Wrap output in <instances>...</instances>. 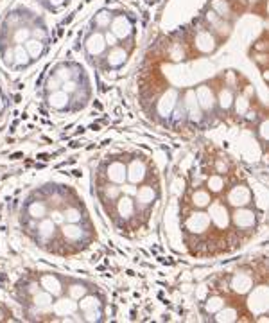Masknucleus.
<instances>
[{
    "label": "nucleus",
    "mask_w": 269,
    "mask_h": 323,
    "mask_svg": "<svg viewBox=\"0 0 269 323\" xmlns=\"http://www.w3.org/2000/svg\"><path fill=\"white\" fill-rule=\"evenodd\" d=\"M248 305H250V309L253 314H264L268 311V287L264 286L255 287L253 293L250 295Z\"/></svg>",
    "instance_id": "nucleus-1"
},
{
    "label": "nucleus",
    "mask_w": 269,
    "mask_h": 323,
    "mask_svg": "<svg viewBox=\"0 0 269 323\" xmlns=\"http://www.w3.org/2000/svg\"><path fill=\"white\" fill-rule=\"evenodd\" d=\"M109 27H111V33L117 36V40H124V38H128L129 34H131V31H133L131 22H129L128 16H124V14H120V16H117V18L111 20Z\"/></svg>",
    "instance_id": "nucleus-2"
},
{
    "label": "nucleus",
    "mask_w": 269,
    "mask_h": 323,
    "mask_svg": "<svg viewBox=\"0 0 269 323\" xmlns=\"http://www.w3.org/2000/svg\"><path fill=\"white\" fill-rule=\"evenodd\" d=\"M85 47H86V52H88L90 56H99V54H103L104 49L108 47V45H106V42H104V34L94 33L86 38Z\"/></svg>",
    "instance_id": "nucleus-3"
},
{
    "label": "nucleus",
    "mask_w": 269,
    "mask_h": 323,
    "mask_svg": "<svg viewBox=\"0 0 269 323\" xmlns=\"http://www.w3.org/2000/svg\"><path fill=\"white\" fill-rule=\"evenodd\" d=\"M208 215H210V221H214L217 228H226L228 226V221H230L228 219V210L224 208L222 203H212Z\"/></svg>",
    "instance_id": "nucleus-4"
},
{
    "label": "nucleus",
    "mask_w": 269,
    "mask_h": 323,
    "mask_svg": "<svg viewBox=\"0 0 269 323\" xmlns=\"http://www.w3.org/2000/svg\"><path fill=\"white\" fill-rule=\"evenodd\" d=\"M250 199H251V194L246 187H233L230 194H228V201H230V205L235 206V208L246 206L250 203Z\"/></svg>",
    "instance_id": "nucleus-5"
},
{
    "label": "nucleus",
    "mask_w": 269,
    "mask_h": 323,
    "mask_svg": "<svg viewBox=\"0 0 269 323\" xmlns=\"http://www.w3.org/2000/svg\"><path fill=\"white\" fill-rule=\"evenodd\" d=\"M208 225H210V215L203 214V212H198V214L190 215L189 221H187V228H189L190 232H194V234L205 232V230L208 228Z\"/></svg>",
    "instance_id": "nucleus-6"
},
{
    "label": "nucleus",
    "mask_w": 269,
    "mask_h": 323,
    "mask_svg": "<svg viewBox=\"0 0 269 323\" xmlns=\"http://www.w3.org/2000/svg\"><path fill=\"white\" fill-rule=\"evenodd\" d=\"M144 176H146V167H144V164H142L140 160H133L131 165L126 167V180L129 183H133V185L142 182Z\"/></svg>",
    "instance_id": "nucleus-7"
},
{
    "label": "nucleus",
    "mask_w": 269,
    "mask_h": 323,
    "mask_svg": "<svg viewBox=\"0 0 269 323\" xmlns=\"http://www.w3.org/2000/svg\"><path fill=\"white\" fill-rule=\"evenodd\" d=\"M233 223L239 228H250V226L255 225V214L251 210H246L244 206L237 208V212L233 214Z\"/></svg>",
    "instance_id": "nucleus-8"
},
{
    "label": "nucleus",
    "mask_w": 269,
    "mask_h": 323,
    "mask_svg": "<svg viewBox=\"0 0 269 323\" xmlns=\"http://www.w3.org/2000/svg\"><path fill=\"white\" fill-rule=\"evenodd\" d=\"M253 287V280H251L250 275H246V273H237L233 276V280H231V289L239 293V295H244L248 291Z\"/></svg>",
    "instance_id": "nucleus-9"
},
{
    "label": "nucleus",
    "mask_w": 269,
    "mask_h": 323,
    "mask_svg": "<svg viewBox=\"0 0 269 323\" xmlns=\"http://www.w3.org/2000/svg\"><path fill=\"white\" fill-rule=\"evenodd\" d=\"M40 284H42L43 289L49 291L52 296H59L63 293L61 282H59V278H57V276H54V275H43Z\"/></svg>",
    "instance_id": "nucleus-10"
},
{
    "label": "nucleus",
    "mask_w": 269,
    "mask_h": 323,
    "mask_svg": "<svg viewBox=\"0 0 269 323\" xmlns=\"http://www.w3.org/2000/svg\"><path fill=\"white\" fill-rule=\"evenodd\" d=\"M194 95L198 97V106L199 108H203V110H212L214 108V94L208 86H199Z\"/></svg>",
    "instance_id": "nucleus-11"
},
{
    "label": "nucleus",
    "mask_w": 269,
    "mask_h": 323,
    "mask_svg": "<svg viewBox=\"0 0 269 323\" xmlns=\"http://www.w3.org/2000/svg\"><path fill=\"white\" fill-rule=\"evenodd\" d=\"M68 101H70V95L63 90L51 92V95H49V106H52L54 110H65L68 106Z\"/></svg>",
    "instance_id": "nucleus-12"
},
{
    "label": "nucleus",
    "mask_w": 269,
    "mask_h": 323,
    "mask_svg": "<svg viewBox=\"0 0 269 323\" xmlns=\"http://www.w3.org/2000/svg\"><path fill=\"white\" fill-rule=\"evenodd\" d=\"M108 178L109 182L113 183H124L126 182V165L120 164V162H113V164H109L108 167Z\"/></svg>",
    "instance_id": "nucleus-13"
},
{
    "label": "nucleus",
    "mask_w": 269,
    "mask_h": 323,
    "mask_svg": "<svg viewBox=\"0 0 269 323\" xmlns=\"http://www.w3.org/2000/svg\"><path fill=\"white\" fill-rule=\"evenodd\" d=\"M174 106H176V92L174 90H170V92H167V94L161 97L160 103H158V112H160V115H170L172 110H174Z\"/></svg>",
    "instance_id": "nucleus-14"
},
{
    "label": "nucleus",
    "mask_w": 269,
    "mask_h": 323,
    "mask_svg": "<svg viewBox=\"0 0 269 323\" xmlns=\"http://www.w3.org/2000/svg\"><path fill=\"white\" fill-rule=\"evenodd\" d=\"M24 47H25V51H27L31 60H38V58L43 54V51H45L43 42H40V40H36V38H29Z\"/></svg>",
    "instance_id": "nucleus-15"
},
{
    "label": "nucleus",
    "mask_w": 269,
    "mask_h": 323,
    "mask_svg": "<svg viewBox=\"0 0 269 323\" xmlns=\"http://www.w3.org/2000/svg\"><path fill=\"white\" fill-rule=\"evenodd\" d=\"M126 58H128V54H126V51H124V49L113 47L108 54V65L113 66V68H118V66L124 65Z\"/></svg>",
    "instance_id": "nucleus-16"
},
{
    "label": "nucleus",
    "mask_w": 269,
    "mask_h": 323,
    "mask_svg": "<svg viewBox=\"0 0 269 323\" xmlns=\"http://www.w3.org/2000/svg\"><path fill=\"white\" fill-rule=\"evenodd\" d=\"M13 63L16 66H27L31 63V58H29L27 51L22 43H18L16 47L13 49Z\"/></svg>",
    "instance_id": "nucleus-17"
},
{
    "label": "nucleus",
    "mask_w": 269,
    "mask_h": 323,
    "mask_svg": "<svg viewBox=\"0 0 269 323\" xmlns=\"http://www.w3.org/2000/svg\"><path fill=\"white\" fill-rule=\"evenodd\" d=\"M74 311H77V304L76 302H72L70 300H59V302H56L54 304V313L59 314V316H66V314H72Z\"/></svg>",
    "instance_id": "nucleus-18"
},
{
    "label": "nucleus",
    "mask_w": 269,
    "mask_h": 323,
    "mask_svg": "<svg viewBox=\"0 0 269 323\" xmlns=\"http://www.w3.org/2000/svg\"><path fill=\"white\" fill-rule=\"evenodd\" d=\"M117 208H118V214L122 215L124 219H129L133 215V212H135V203H133V199L129 196H124L118 199Z\"/></svg>",
    "instance_id": "nucleus-19"
},
{
    "label": "nucleus",
    "mask_w": 269,
    "mask_h": 323,
    "mask_svg": "<svg viewBox=\"0 0 269 323\" xmlns=\"http://www.w3.org/2000/svg\"><path fill=\"white\" fill-rule=\"evenodd\" d=\"M81 302L77 304V309H81L83 313H88V311H94V309H99L101 307V302L97 296H90V295H85L81 296Z\"/></svg>",
    "instance_id": "nucleus-20"
},
{
    "label": "nucleus",
    "mask_w": 269,
    "mask_h": 323,
    "mask_svg": "<svg viewBox=\"0 0 269 323\" xmlns=\"http://www.w3.org/2000/svg\"><path fill=\"white\" fill-rule=\"evenodd\" d=\"M137 199L142 203V205H149V203H153V199L156 197V192L153 187H149V185H146V187H140L137 189Z\"/></svg>",
    "instance_id": "nucleus-21"
},
{
    "label": "nucleus",
    "mask_w": 269,
    "mask_h": 323,
    "mask_svg": "<svg viewBox=\"0 0 269 323\" xmlns=\"http://www.w3.org/2000/svg\"><path fill=\"white\" fill-rule=\"evenodd\" d=\"M63 235H65L68 241H77V239H81L83 230H81L79 223H66L65 228H63Z\"/></svg>",
    "instance_id": "nucleus-22"
},
{
    "label": "nucleus",
    "mask_w": 269,
    "mask_h": 323,
    "mask_svg": "<svg viewBox=\"0 0 269 323\" xmlns=\"http://www.w3.org/2000/svg\"><path fill=\"white\" fill-rule=\"evenodd\" d=\"M29 215H31L33 219H43V217L47 215V208H45L43 203L34 201L29 205Z\"/></svg>",
    "instance_id": "nucleus-23"
},
{
    "label": "nucleus",
    "mask_w": 269,
    "mask_h": 323,
    "mask_svg": "<svg viewBox=\"0 0 269 323\" xmlns=\"http://www.w3.org/2000/svg\"><path fill=\"white\" fill-rule=\"evenodd\" d=\"M111 20H113V16H111V13H109V11H101V13L95 14V20H94L95 27H99V29L109 27Z\"/></svg>",
    "instance_id": "nucleus-24"
},
{
    "label": "nucleus",
    "mask_w": 269,
    "mask_h": 323,
    "mask_svg": "<svg viewBox=\"0 0 269 323\" xmlns=\"http://www.w3.org/2000/svg\"><path fill=\"white\" fill-rule=\"evenodd\" d=\"M196 43H198L199 51L208 52V51H212V47H214V38L208 33H201L198 36V40H196Z\"/></svg>",
    "instance_id": "nucleus-25"
},
{
    "label": "nucleus",
    "mask_w": 269,
    "mask_h": 323,
    "mask_svg": "<svg viewBox=\"0 0 269 323\" xmlns=\"http://www.w3.org/2000/svg\"><path fill=\"white\" fill-rule=\"evenodd\" d=\"M52 304V295L49 291H38L36 295H34V305L36 307H49Z\"/></svg>",
    "instance_id": "nucleus-26"
},
{
    "label": "nucleus",
    "mask_w": 269,
    "mask_h": 323,
    "mask_svg": "<svg viewBox=\"0 0 269 323\" xmlns=\"http://www.w3.org/2000/svg\"><path fill=\"white\" fill-rule=\"evenodd\" d=\"M54 226L56 225H54L51 219H43L42 225H40V228H38L40 237H42V239H51L52 235H54Z\"/></svg>",
    "instance_id": "nucleus-27"
},
{
    "label": "nucleus",
    "mask_w": 269,
    "mask_h": 323,
    "mask_svg": "<svg viewBox=\"0 0 269 323\" xmlns=\"http://www.w3.org/2000/svg\"><path fill=\"white\" fill-rule=\"evenodd\" d=\"M192 199H194V205L198 206V208H205V206L210 205V194H208L207 191H198V192H194Z\"/></svg>",
    "instance_id": "nucleus-28"
},
{
    "label": "nucleus",
    "mask_w": 269,
    "mask_h": 323,
    "mask_svg": "<svg viewBox=\"0 0 269 323\" xmlns=\"http://www.w3.org/2000/svg\"><path fill=\"white\" fill-rule=\"evenodd\" d=\"M222 307H224V300L219 298V296H212V298H210V300L207 302V305H205L207 313H210V314L219 313V311H221Z\"/></svg>",
    "instance_id": "nucleus-29"
},
{
    "label": "nucleus",
    "mask_w": 269,
    "mask_h": 323,
    "mask_svg": "<svg viewBox=\"0 0 269 323\" xmlns=\"http://www.w3.org/2000/svg\"><path fill=\"white\" fill-rule=\"evenodd\" d=\"M217 314V322H226V323H230V322H235L237 320V313H235V309H224L222 307L219 313H215Z\"/></svg>",
    "instance_id": "nucleus-30"
},
{
    "label": "nucleus",
    "mask_w": 269,
    "mask_h": 323,
    "mask_svg": "<svg viewBox=\"0 0 269 323\" xmlns=\"http://www.w3.org/2000/svg\"><path fill=\"white\" fill-rule=\"evenodd\" d=\"M29 38H31V29H27V27H18L13 34V40L16 43H25Z\"/></svg>",
    "instance_id": "nucleus-31"
},
{
    "label": "nucleus",
    "mask_w": 269,
    "mask_h": 323,
    "mask_svg": "<svg viewBox=\"0 0 269 323\" xmlns=\"http://www.w3.org/2000/svg\"><path fill=\"white\" fill-rule=\"evenodd\" d=\"M233 103V95H231L230 90H221V94H219V104H221L222 110H228Z\"/></svg>",
    "instance_id": "nucleus-32"
},
{
    "label": "nucleus",
    "mask_w": 269,
    "mask_h": 323,
    "mask_svg": "<svg viewBox=\"0 0 269 323\" xmlns=\"http://www.w3.org/2000/svg\"><path fill=\"white\" fill-rule=\"evenodd\" d=\"M63 217H65L66 223H79L81 221V212L77 208H66L63 212Z\"/></svg>",
    "instance_id": "nucleus-33"
},
{
    "label": "nucleus",
    "mask_w": 269,
    "mask_h": 323,
    "mask_svg": "<svg viewBox=\"0 0 269 323\" xmlns=\"http://www.w3.org/2000/svg\"><path fill=\"white\" fill-rule=\"evenodd\" d=\"M68 293H70V298L72 300H79L81 296L86 295V287L81 286V284H74L72 287H68Z\"/></svg>",
    "instance_id": "nucleus-34"
},
{
    "label": "nucleus",
    "mask_w": 269,
    "mask_h": 323,
    "mask_svg": "<svg viewBox=\"0 0 269 323\" xmlns=\"http://www.w3.org/2000/svg\"><path fill=\"white\" fill-rule=\"evenodd\" d=\"M222 185H224V182H222L221 176H210L208 178V187H210L212 192H219L222 189Z\"/></svg>",
    "instance_id": "nucleus-35"
},
{
    "label": "nucleus",
    "mask_w": 269,
    "mask_h": 323,
    "mask_svg": "<svg viewBox=\"0 0 269 323\" xmlns=\"http://www.w3.org/2000/svg\"><path fill=\"white\" fill-rule=\"evenodd\" d=\"M54 75H56V77L61 81V83L72 79V72H70V68H68V66H59V68L54 72Z\"/></svg>",
    "instance_id": "nucleus-36"
},
{
    "label": "nucleus",
    "mask_w": 269,
    "mask_h": 323,
    "mask_svg": "<svg viewBox=\"0 0 269 323\" xmlns=\"http://www.w3.org/2000/svg\"><path fill=\"white\" fill-rule=\"evenodd\" d=\"M61 81L57 79L56 75H54V77H49V81H47V90L49 92H56V90H59L61 88Z\"/></svg>",
    "instance_id": "nucleus-37"
},
{
    "label": "nucleus",
    "mask_w": 269,
    "mask_h": 323,
    "mask_svg": "<svg viewBox=\"0 0 269 323\" xmlns=\"http://www.w3.org/2000/svg\"><path fill=\"white\" fill-rule=\"evenodd\" d=\"M61 90H63V92H66L68 95L74 94V92L77 90V83H76V81H72V79L65 81V83L61 84Z\"/></svg>",
    "instance_id": "nucleus-38"
},
{
    "label": "nucleus",
    "mask_w": 269,
    "mask_h": 323,
    "mask_svg": "<svg viewBox=\"0 0 269 323\" xmlns=\"http://www.w3.org/2000/svg\"><path fill=\"white\" fill-rule=\"evenodd\" d=\"M104 42H106V45H109V47H115V45H117V36H115L111 31H108V33L104 34Z\"/></svg>",
    "instance_id": "nucleus-39"
},
{
    "label": "nucleus",
    "mask_w": 269,
    "mask_h": 323,
    "mask_svg": "<svg viewBox=\"0 0 269 323\" xmlns=\"http://www.w3.org/2000/svg\"><path fill=\"white\" fill-rule=\"evenodd\" d=\"M235 106H237V113L242 115V113H246V110H248V101H246V99H237Z\"/></svg>",
    "instance_id": "nucleus-40"
},
{
    "label": "nucleus",
    "mask_w": 269,
    "mask_h": 323,
    "mask_svg": "<svg viewBox=\"0 0 269 323\" xmlns=\"http://www.w3.org/2000/svg\"><path fill=\"white\" fill-rule=\"evenodd\" d=\"M86 314V318L85 320H88V322H99L101 320V311L99 309H94V311H88V313H85Z\"/></svg>",
    "instance_id": "nucleus-41"
},
{
    "label": "nucleus",
    "mask_w": 269,
    "mask_h": 323,
    "mask_svg": "<svg viewBox=\"0 0 269 323\" xmlns=\"http://www.w3.org/2000/svg\"><path fill=\"white\" fill-rule=\"evenodd\" d=\"M51 221L54 225H63V223H65V217H63V214H59V212H52Z\"/></svg>",
    "instance_id": "nucleus-42"
},
{
    "label": "nucleus",
    "mask_w": 269,
    "mask_h": 323,
    "mask_svg": "<svg viewBox=\"0 0 269 323\" xmlns=\"http://www.w3.org/2000/svg\"><path fill=\"white\" fill-rule=\"evenodd\" d=\"M268 121H264L262 124H260V136H262V140H268Z\"/></svg>",
    "instance_id": "nucleus-43"
},
{
    "label": "nucleus",
    "mask_w": 269,
    "mask_h": 323,
    "mask_svg": "<svg viewBox=\"0 0 269 323\" xmlns=\"http://www.w3.org/2000/svg\"><path fill=\"white\" fill-rule=\"evenodd\" d=\"M122 189V192L126 191V194H128V196H135V194H137V189L133 187V183L131 185H124V187H120Z\"/></svg>",
    "instance_id": "nucleus-44"
},
{
    "label": "nucleus",
    "mask_w": 269,
    "mask_h": 323,
    "mask_svg": "<svg viewBox=\"0 0 269 323\" xmlns=\"http://www.w3.org/2000/svg\"><path fill=\"white\" fill-rule=\"evenodd\" d=\"M4 61L7 63V65H11V63H13V49H9V51L4 52Z\"/></svg>",
    "instance_id": "nucleus-45"
},
{
    "label": "nucleus",
    "mask_w": 269,
    "mask_h": 323,
    "mask_svg": "<svg viewBox=\"0 0 269 323\" xmlns=\"http://www.w3.org/2000/svg\"><path fill=\"white\" fill-rule=\"evenodd\" d=\"M65 2L66 0H49V7H54V9H56V7H61Z\"/></svg>",
    "instance_id": "nucleus-46"
},
{
    "label": "nucleus",
    "mask_w": 269,
    "mask_h": 323,
    "mask_svg": "<svg viewBox=\"0 0 269 323\" xmlns=\"http://www.w3.org/2000/svg\"><path fill=\"white\" fill-rule=\"evenodd\" d=\"M108 194L111 197H115V196H117V189H108Z\"/></svg>",
    "instance_id": "nucleus-47"
},
{
    "label": "nucleus",
    "mask_w": 269,
    "mask_h": 323,
    "mask_svg": "<svg viewBox=\"0 0 269 323\" xmlns=\"http://www.w3.org/2000/svg\"><path fill=\"white\" fill-rule=\"evenodd\" d=\"M4 108H5V103L2 101V97H0V113L4 112Z\"/></svg>",
    "instance_id": "nucleus-48"
}]
</instances>
